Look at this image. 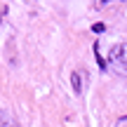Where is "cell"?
<instances>
[{"instance_id":"cell-1","label":"cell","mask_w":127,"mask_h":127,"mask_svg":"<svg viewBox=\"0 0 127 127\" xmlns=\"http://www.w3.org/2000/svg\"><path fill=\"white\" fill-rule=\"evenodd\" d=\"M111 61H113L120 71H127V42L111 47Z\"/></svg>"},{"instance_id":"cell-2","label":"cell","mask_w":127,"mask_h":127,"mask_svg":"<svg viewBox=\"0 0 127 127\" xmlns=\"http://www.w3.org/2000/svg\"><path fill=\"white\" fill-rule=\"evenodd\" d=\"M71 85H73V92L75 94H82V73H73L71 75Z\"/></svg>"},{"instance_id":"cell-3","label":"cell","mask_w":127,"mask_h":127,"mask_svg":"<svg viewBox=\"0 0 127 127\" xmlns=\"http://www.w3.org/2000/svg\"><path fill=\"white\" fill-rule=\"evenodd\" d=\"M0 127H17V120L9 113H5L2 108H0Z\"/></svg>"},{"instance_id":"cell-4","label":"cell","mask_w":127,"mask_h":127,"mask_svg":"<svg viewBox=\"0 0 127 127\" xmlns=\"http://www.w3.org/2000/svg\"><path fill=\"white\" fill-rule=\"evenodd\" d=\"M92 31H94V33H104V31H106V24H101V21L94 24V26H92Z\"/></svg>"},{"instance_id":"cell-5","label":"cell","mask_w":127,"mask_h":127,"mask_svg":"<svg viewBox=\"0 0 127 127\" xmlns=\"http://www.w3.org/2000/svg\"><path fill=\"white\" fill-rule=\"evenodd\" d=\"M0 21H2V19H0Z\"/></svg>"}]
</instances>
